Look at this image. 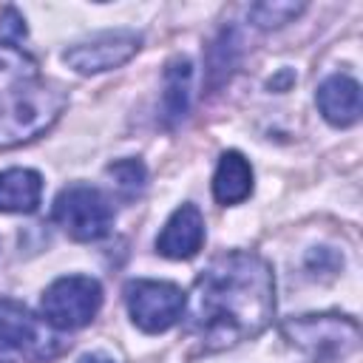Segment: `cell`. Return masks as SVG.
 <instances>
[{"label":"cell","instance_id":"obj_1","mask_svg":"<svg viewBox=\"0 0 363 363\" xmlns=\"http://www.w3.org/2000/svg\"><path fill=\"white\" fill-rule=\"evenodd\" d=\"M187 332L204 352L258 337L275 315V275L267 258L247 250L216 255L184 301Z\"/></svg>","mask_w":363,"mask_h":363},{"label":"cell","instance_id":"obj_2","mask_svg":"<svg viewBox=\"0 0 363 363\" xmlns=\"http://www.w3.org/2000/svg\"><path fill=\"white\" fill-rule=\"evenodd\" d=\"M68 108V94L45 79H28L0 96V147L43 136Z\"/></svg>","mask_w":363,"mask_h":363},{"label":"cell","instance_id":"obj_3","mask_svg":"<svg viewBox=\"0 0 363 363\" xmlns=\"http://www.w3.org/2000/svg\"><path fill=\"white\" fill-rule=\"evenodd\" d=\"M284 337L306 352L309 357L329 363L343 360L360 349V326L349 315L320 312V315H298L281 323Z\"/></svg>","mask_w":363,"mask_h":363},{"label":"cell","instance_id":"obj_4","mask_svg":"<svg viewBox=\"0 0 363 363\" xmlns=\"http://www.w3.org/2000/svg\"><path fill=\"white\" fill-rule=\"evenodd\" d=\"M51 218L74 241H99L113 227V207L102 190L91 184H68L57 193Z\"/></svg>","mask_w":363,"mask_h":363},{"label":"cell","instance_id":"obj_5","mask_svg":"<svg viewBox=\"0 0 363 363\" xmlns=\"http://www.w3.org/2000/svg\"><path fill=\"white\" fill-rule=\"evenodd\" d=\"M102 306V286L91 275H62L45 286L40 312L57 332H74L88 326Z\"/></svg>","mask_w":363,"mask_h":363},{"label":"cell","instance_id":"obj_6","mask_svg":"<svg viewBox=\"0 0 363 363\" xmlns=\"http://www.w3.org/2000/svg\"><path fill=\"white\" fill-rule=\"evenodd\" d=\"M184 301L187 295L182 292V286L170 281L136 278L125 284V303L130 320L147 335H159L176 326L179 318L184 315Z\"/></svg>","mask_w":363,"mask_h":363},{"label":"cell","instance_id":"obj_7","mask_svg":"<svg viewBox=\"0 0 363 363\" xmlns=\"http://www.w3.org/2000/svg\"><path fill=\"white\" fill-rule=\"evenodd\" d=\"M54 332V326H48L43 318H34L26 306L14 301H0V346L9 354L48 360L62 349Z\"/></svg>","mask_w":363,"mask_h":363},{"label":"cell","instance_id":"obj_8","mask_svg":"<svg viewBox=\"0 0 363 363\" xmlns=\"http://www.w3.org/2000/svg\"><path fill=\"white\" fill-rule=\"evenodd\" d=\"M142 45V37L128 28L102 31L88 40H79L62 51V62L77 74H102L125 65Z\"/></svg>","mask_w":363,"mask_h":363},{"label":"cell","instance_id":"obj_9","mask_svg":"<svg viewBox=\"0 0 363 363\" xmlns=\"http://www.w3.org/2000/svg\"><path fill=\"white\" fill-rule=\"evenodd\" d=\"M204 244V216L196 204H182L170 213L162 233L156 235V252L170 261L193 258Z\"/></svg>","mask_w":363,"mask_h":363},{"label":"cell","instance_id":"obj_10","mask_svg":"<svg viewBox=\"0 0 363 363\" xmlns=\"http://www.w3.org/2000/svg\"><path fill=\"white\" fill-rule=\"evenodd\" d=\"M315 102L320 116L335 128H349L360 119V85L346 74L326 77L315 91Z\"/></svg>","mask_w":363,"mask_h":363},{"label":"cell","instance_id":"obj_11","mask_svg":"<svg viewBox=\"0 0 363 363\" xmlns=\"http://www.w3.org/2000/svg\"><path fill=\"white\" fill-rule=\"evenodd\" d=\"M190 96H193V62L187 57H173L164 65V79H162V125L176 128L187 111H190Z\"/></svg>","mask_w":363,"mask_h":363},{"label":"cell","instance_id":"obj_12","mask_svg":"<svg viewBox=\"0 0 363 363\" xmlns=\"http://www.w3.org/2000/svg\"><path fill=\"white\" fill-rule=\"evenodd\" d=\"M43 199V176L31 167L0 170V213H34Z\"/></svg>","mask_w":363,"mask_h":363},{"label":"cell","instance_id":"obj_13","mask_svg":"<svg viewBox=\"0 0 363 363\" xmlns=\"http://www.w3.org/2000/svg\"><path fill=\"white\" fill-rule=\"evenodd\" d=\"M252 193V167L238 150L221 153L213 173V196L218 204H241Z\"/></svg>","mask_w":363,"mask_h":363},{"label":"cell","instance_id":"obj_14","mask_svg":"<svg viewBox=\"0 0 363 363\" xmlns=\"http://www.w3.org/2000/svg\"><path fill=\"white\" fill-rule=\"evenodd\" d=\"M105 179H108L116 199L133 201V199L142 196V190L147 184V170L139 159H119V162L105 167Z\"/></svg>","mask_w":363,"mask_h":363},{"label":"cell","instance_id":"obj_15","mask_svg":"<svg viewBox=\"0 0 363 363\" xmlns=\"http://www.w3.org/2000/svg\"><path fill=\"white\" fill-rule=\"evenodd\" d=\"M28 79H37V62L20 45L0 43V96Z\"/></svg>","mask_w":363,"mask_h":363},{"label":"cell","instance_id":"obj_16","mask_svg":"<svg viewBox=\"0 0 363 363\" xmlns=\"http://www.w3.org/2000/svg\"><path fill=\"white\" fill-rule=\"evenodd\" d=\"M306 6L303 3H292V0H264L250 6V20L252 26L269 31V28H281L286 23H292Z\"/></svg>","mask_w":363,"mask_h":363},{"label":"cell","instance_id":"obj_17","mask_svg":"<svg viewBox=\"0 0 363 363\" xmlns=\"http://www.w3.org/2000/svg\"><path fill=\"white\" fill-rule=\"evenodd\" d=\"M235 57H238V37H235L233 28H224L218 34V40L213 43V48H210V79H213V85H221L233 74Z\"/></svg>","mask_w":363,"mask_h":363},{"label":"cell","instance_id":"obj_18","mask_svg":"<svg viewBox=\"0 0 363 363\" xmlns=\"http://www.w3.org/2000/svg\"><path fill=\"white\" fill-rule=\"evenodd\" d=\"M0 37L9 45H14L17 40H26V20L14 6H9L3 11V17H0Z\"/></svg>","mask_w":363,"mask_h":363},{"label":"cell","instance_id":"obj_19","mask_svg":"<svg viewBox=\"0 0 363 363\" xmlns=\"http://www.w3.org/2000/svg\"><path fill=\"white\" fill-rule=\"evenodd\" d=\"M77 363H113L108 354H102V352H88V354H82Z\"/></svg>","mask_w":363,"mask_h":363},{"label":"cell","instance_id":"obj_20","mask_svg":"<svg viewBox=\"0 0 363 363\" xmlns=\"http://www.w3.org/2000/svg\"><path fill=\"white\" fill-rule=\"evenodd\" d=\"M0 363H14V354H9L3 346H0Z\"/></svg>","mask_w":363,"mask_h":363}]
</instances>
